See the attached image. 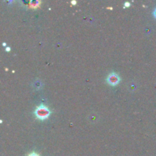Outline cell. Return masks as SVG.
<instances>
[{
    "instance_id": "52a82bcc",
    "label": "cell",
    "mask_w": 156,
    "mask_h": 156,
    "mask_svg": "<svg viewBox=\"0 0 156 156\" xmlns=\"http://www.w3.org/2000/svg\"><path fill=\"white\" fill-rule=\"evenodd\" d=\"M72 4H76V2H75V1H73V2H72Z\"/></svg>"
},
{
    "instance_id": "3957f363",
    "label": "cell",
    "mask_w": 156,
    "mask_h": 156,
    "mask_svg": "<svg viewBox=\"0 0 156 156\" xmlns=\"http://www.w3.org/2000/svg\"><path fill=\"white\" fill-rule=\"evenodd\" d=\"M39 4H40L39 1H32V2H31V7H37L38 6V5Z\"/></svg>"
},
{
    "instance_id": "7a4b0ae2",
    "label": "cell",
    "mask_w": 156,
    "mask_h": 156,
    "mask_svg": "<svg viewBox=\"0 0 156 156\" xmlns=\"http://www.w3.org/2000/svg\"><path fill=\"white\" fill-rule=\"evenodd\" d=\"M107 81L110 86H117V85L119 84V82L120 81V76L117 75V73H110V75L107 76Z\"/></svg>"
},
{
    "instance_id": "277c9868",
    "label": "cell",
    "mask_w": 156,
    "mask_h": 156,
    "mask_svg": "<svg viewBox=\"0 0 156 156\" xmlns=\"http://www.w3.org/2000/svg\"><path fill=\"white\" fill-rule=\"evenodd\" d=\"M28 156H39L38 154H36V153H31V154H30Z\"/></svg>"
},
{
    "instance_id": "6da1fadb",
    "label": "cell",
    "mask_w": 156,
    "mask_h": 156,
    "mask_svg": "<svg viewBox=\"0 0 156 156\" xmlns=\"http://www.w3.org/2000/svg\"><path fill=\"white\" fill-rule=\"evenodd\" d=\"M50 114V110L44 105H40L35 110V115L40 120H45Z\"/></svg>"
},
{
    "instance_id": "ba28073f",
    "label": "cell",
    "mask_w": 156,
    "mask_h": 156,
    "mask_svg": "<svg viewBox=\"0 0 156 156\" xmlns=\"http://www.w3.org/2000/svg\"><path fill=\"white\" fill-rule=\"evenodd\" d=\"M5 50H7V51H9V50H10V48L7 47L6 49H5Z\"/></svg>"
},
{
    "instance_id": "5b68a950",
    "label": "cell",
    "mask_w": 156,
    "mask_h": 156,
    "mask_svg": "<svg viewBox=\"0 0 156 156\" xmlns=\"http://www.w3.org/2000/svg\"><path fill=\"white\" fill-rule=\"evenodd\" d=\"M125 6H126V7H129V2H126V3H125Z\"/></svg>"
},
{
    "instance_id": "8992f818",
    "label": "cell",
    "mask_w": 156,
    "mask_h": 156,
    "mask_svg": "<svg viewBox=\"0 0 156 156\" xmlns=\"http://www.w3.org/2000/svg\"><path fill=\"white\" fill-rule=\"evenodd\" d=\"M153 14H154V16L156 18V8H155V11H154V12H153Z\"/></svg>"
}]
</instances>
